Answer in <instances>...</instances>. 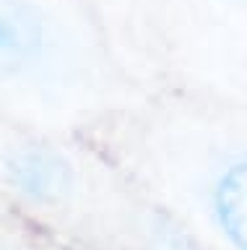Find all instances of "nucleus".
<instances>
[{"label": "nucleus", "mask_w": 247, "mask_h": 250, "mask_svg": "<svg viewBox=\"0 0 247 250\" xmlns=\"http://www.w3.org/2000/svg\"><path fill=\"white\" fill-rule=\"evenodd\" d=\"M213 206L227 240L237 250H247V159L234 162L219 177Z\"/></svg>", "instance_id": "f257e3e1"}]
</instances>
